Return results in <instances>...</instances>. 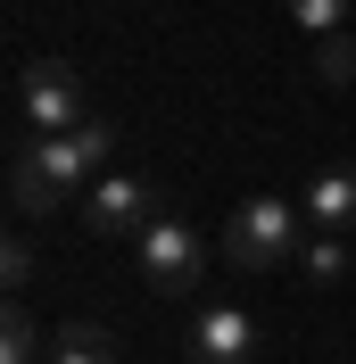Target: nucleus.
<instances>
[{"label":"nucleus","instance_id":"obj_2","mask_svg":"<svg viewBox=\"0 0 356 364\" xmlns=\"http://www.w3.org/2000/svg\"><path fill=\"white\" fill-rule=\"evenodd\" d=\"M17 100H25V116L42 133H75L83 124V83H75L67 58H25L17 67Z\"/></svg>","mask_w":356,"mask_h":364},{"label":"nucleus","instance_id":"obj_12","mask_svg":"<svg viewBox=\"0 0 356 364\" xmlns=\"http://www.w3.org/2000/svg\"><path fill=\"white\" fill-rule=\"evenodd\" d=\"M348 9H356V0H290V25L323 42V33H340V25H348Z\"/></svg>","mask_w":356,"mask_h":364},{"label":"nucleus","instance_id":"obj_1","mask_svg":"<svg viewBox=\"0 0 356 364\" xmlns=\"http://www.w3.org/2000/svg\"><path fill=\"white\" fill-rule=\"evenodd\" d=\"M298 207L290 199H248V207H232V224H224V257L241 273H266V265H282V257H298Z\"/></svg>","mask_w":356,"mask_h":364},{"label":"nucleus","instance_id":"obj_5","mask_svg":"<svg viewBox=\"0 0 356 364\" xmlns=\"http://www.w3.org/2000/svg\"><path fill=\"white\" fill-rule=\"evenodd\" d=\"M33 158H42V174L58 182V191H75V182H100V158H108V124H75V133H42L33 141Z\"/></svg>","mask_w":356,"mask_h":364},{"label":"nucleus","instance_id":"obj_9","mask_svg":"<svg viewBox=\"0 0 356 364\" xmlns=\"http://www.w3.org/2000/svg\"><path fill=\"white\" fill-rule=\"evenodd\" d=\"M50 364H116V340L100 323H67V331L50 340Z\"/></svg>","mask_w":356,"mask_h":364},{"label":"nucleus","instance_id":"obj_3","mask_svg":"<svg viewBox=\"0 0 356 364\" xmlns=\"http://www.w3.org/2000/svg\"><path fill=\"white\" fill-rule=\"evenodd\" d=\"M83 224H91V232H108V240H141V232L157 224L150 182H141V174H100V182L83 191Z\"/></svg>","mask_w":356,"mask_h":364},{"label":"nucleus","instance_id":"obj_11","mask_svg":"<svg viewBox=\"0 0 356 364\" xmlns=\"http://www.w3.org/2000/svg\"><path fill=\"white\" fill-rule=\"evenodd\" d=\"M315 75H323V83H356V33H348V25L315 42Z\"/></svg>","mask_w":356,"mask_h":364},{"label":"nucleus","instance_id":"obj_4","mask_svg":"<svg viewBox=\"0 0 356 364\" xmlns=\"http://www.w3.org/2000/svg\"><path fill=\"white\" fill-rule=\"evenodd\" d=\"M141 273H150V290H191V282H199L207 273V249H199V232L191 224H150L141 232Z\"/></svg>","mask_w":356,"mask_h":364},{"label":"nucleus","instance_id":"obj_14","mask_svg":"<svg viewBox=\"0 0 356 364\" xmlns=\"http://www.w3.org/2000/svg\"><path fill=\"white\" fill-rule=\"evenodd\" d=\"M0 282H9V290H25V282H33V249H25V240H9V249H0Z\"/></svg>","mask_w":356,"mask_h":364},{"label":"nucleus","instance_id":"obj_10","mask_svg":"<svg viewBox=\"0 0 356 364\" xmlns=\"http://www.w3.org/2000/svg\"><path fill=\"white\" fill-rule=\"evenodd\" d=\"M298 273H307V282H340V273H348V232H315V240H298Z\"/></svg>","mask_w":356,"mask_h":364},{"label":"nucleus","instance_id":"obj_13","mask_svg":"<svg viewBox=\"0 0 356 364\" xmlns=\"http://www.w3.org/2000/svg\"><path fill=\"white\" fill-rule=\"evenodd\" d=\"M33 348H42L33 315H0V364H33Z\"/></svg>","mask_w":356,"mask_h":364},{"label":"nucleus","instance_id":"obj_8","mask_svg":"<svg viewBox=\"0 0 356 364\" xmlns=\"http://www.w3.org/2000/svg\"><path fill=\"white\" fill-rule=\"evenodd\" d=\"M58 199H67V191L42 174V158H33V149H17V166H9V207H17V215H50Z\"/></svg>","mask_w":356,"mask_h":364},{"label":"nucleus","instance_id":"obj_7","mask_svg":"<svg viewBox=\"0 0 356 364\" xmlns=\"http://www.w3.org/2000/svg\"><path fill=\"white\" fill-rule=\"evenodd\" d=\"M307 224L315 232H348L356 224V166H323L307 182Z\"/></svg>","mask_w":356,"mask_h":364},{"label":"nucleus","instance_id":"obj_6","mask_svg":"<svg viewBox=\"0 0 356 364\" xmlns=\"http://www.w3.org/2000/svg\"><path fill=\"white\" fill-rule=\"evenodd\" d=\"M191 356L199 364H248L257 356V323H248L241 306H207L199 331H191Z\"/></svg>","mask_w":356,"mask_h":364}]
</instances>
